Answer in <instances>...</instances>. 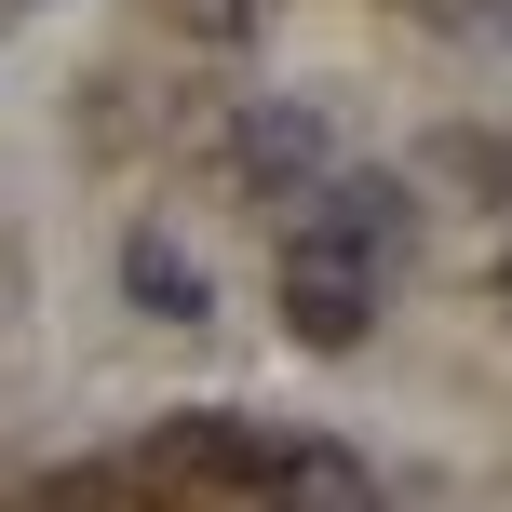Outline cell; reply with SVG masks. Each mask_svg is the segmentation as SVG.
Returning <instances> with one entry per match:
<instances>
[{"instance_id":"cell-1","label":"cell","mask_w":512,"mask_h":512,"mask_svg":"<svg viewBox=\"0 0 512 512\" xmlns=\"http://www.w3.org/2000/svg\"><path fill=\"white\" fill-rule=\"evenodd\" d=\"M391 256H405V176H324L310 216L283 230V324L310 351H364L391 297Z\"/></svg>"},{"instance_id":"cell-2","label":"cell","mask_w":512,"mask_h":512,"mask_svg":"<svg viewBox=\"0 0 512 512\" xmlns=\"http://www.w3.org/2000/svg\"><path fill=\"white\" fill-rule=\"evenodd\" d=\"M230 176H243V203H310V189L337 176V149H324V108H297V95H256L243 122H230Z\"/></svg>"},{"instance_id":"cell-3","label":"cell","mask_w":512,"mask_h":512,"mask_svg":"<svg viewBox=\"0 0 512 512\" xmlns=\"http://www.w3.org/2000/svg\"><path fill=\"white\" fill-rule=\"evenodd\" d=\"M149 486H230V499H283V445L256 418H176L149 445Z\"/></svg>"},{"instance_id":"cell-4","label":"cell","mask_w":512,"mask_h":512,"mask_svg":"<svg viewBox=\"0 0 512 512\" xmlns=\"http://www.w3.org/2000/svg\"><path fill=\"white\" fill-rule=\"evenodd\" d=\"M122 283H135V310H149V324H203V310H216V297H203V270H189L162 230H135V243H122Z\"/></svg>"},{"instance_id":"cell-5","label":"cell","mask_w":512,"mask_h":512,"mask_svg":"<svg viewBox=\"0 0 512 512\" xmlns=\"http://www.w3.org/2000/svg\"><path fill=\"white\" fill-rule=\"evenodd\" d=\"M283 499H364V472L337 445H283Z\"/></svg>"}]
</instances>
